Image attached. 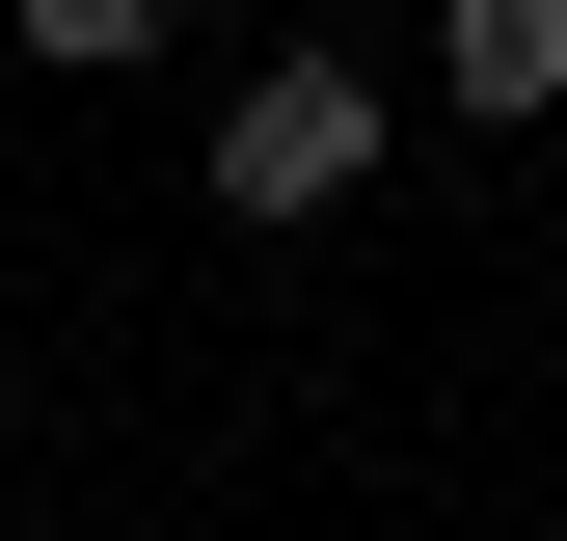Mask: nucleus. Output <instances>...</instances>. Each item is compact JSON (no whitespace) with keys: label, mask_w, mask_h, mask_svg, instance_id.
Wrapping results in <instances>:
<instances>
[{"label":"nucleus","mask_w":567,"mask_h":541,"mask_svg":"<svg viewBox=\"0 0 567 541\" xmlns=\"http://www.w3.org/2000/svg\"><path fill=\"white\" fill-rule=\"evenodd\" d=\"M351 190H379V82H351V54H270V82L217 109V217H351Z\"/></svg>","instance_id":"f257e3e1"},{"label":"nucleus","mask_w":567,"mask_h":541,"mask_svg":"<svg viewBox=\"0 0 567 541\" xmlns=\"http://www.w3.org/2000/svg\"><path fill=\"white\" fill-rule=\"evenodd\" d=\"M433 109L540 135V109H567V0H433Z\"/></svg>","instance_id":"f03ea898"},{"label":"nucleus","mask_w":567,"mask_h":541,"mask_svg":"<svg viewBox=\"0 0 567 541\" xmlns=\"http://www.w3.org/2000/svg\"><path fill=\"white\" fill-rule=\"evenodd\" d=\"M0 28H28V54H54V82H109V54H163V28H189V0H0Z\"/></svg>","instance_id":"7ed1b4c3"}]
</instances>
